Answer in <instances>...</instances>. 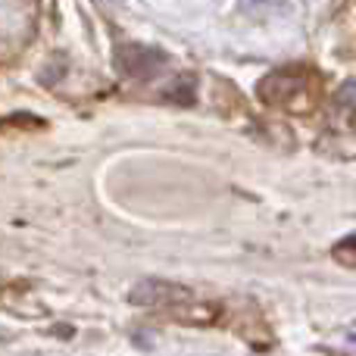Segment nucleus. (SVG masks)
<instances>
[{
  "mask_svg": "<svg viewBox=\"0 0 356 356\" xmlns=\"http://www.w3.org/2000/svg\"><path fill=\"white\" fill-rule=\"evenodd\" d=\"M266 0H241V6H247V10H253V6H263Z\"/></svg>",
  "mask_w": 356,
  "mask_h": 356,
  "instance_id": "5",
  "label": "nucleus"
},
{
  "mask_svg": "<svg viewBox=\"0 0 356 356\" xmlns=\"http://www.w3.org/2000/svg\"><path fill=\"white\" fill-rule=\"evenodd\" d=\"M334 257L347 259V263H356V238H347L341 247H334Z\"/></svg>",
  "mask_w": 356,
  "mask_h": 356,
  "instance_id": "4",
  "label": "nucleus"
},
{
  "mask_svg": "<svg viewBox=\"0 0 356 356\" xmlns=\"http://www.w3.org/2000/svg\"><path fill=\"white\" fill-rule=\"evenodd\" d=\"M181 300H191V291L175 282H160V278H144L131 291V303H141V307H175Z\"/></svg>",
  "mask_w": 356,
  "mask_h": 356,
  "instance_id": "2",
  "label": "nucleus"
},
{
  "mask_svg": "<svg viewBox=\"0 0 356 356\" xmlns=\"http://www.w3.org/2000/svg\"><path fill=\"white\" fill-rule=\"evenodd\" d=\"M116 66L122 69L129 79L147 81L163 72L166 54L156 47H147V44H122V47H116Z\"/></svg>",
  "mask_w": 356,
  "mask_h": 356,
  "instance_id": "1",
  "label": "nucleus"
},
{
  "mask_svg": "<svg viewBox=\"0 0 356 356\" xmlns=\"http://www.w3.org/2000/svg\"><path fill=\"white\" fill-rule=\"evenodd\" d=\"M300 88H303V81L294 72H272L259 81V97L272 106H282V104H291V97Z\"/></svg>",
  "mask_w": 356,
  "mask_h": 356,
  "instance_id": "3",
  "label": "nucleus"
}]
</instances>
